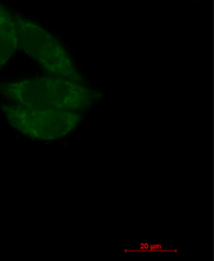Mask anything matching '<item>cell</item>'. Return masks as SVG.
Wrapping results in <instances>:
<instances>
[{"label": "cell", "mask_w": 214, "mask_h": 261, "mask_svg": "<svg viewBox=\"0 0 214 261\" xmlns=\"http://www.w3.org/2000/svg\"><path fill=\"white\" fill-rule=\"evenodd\" d=\"M8 123L20 134L38 141H54L66 137L81 124V112L41 110L13 103H0Z\"/></svg>", "instance_id": "obj_3"}, {"label": "cell", "mask_w": 214, "mask_h": 261, "mask_svg": "<svg viewBox=\"0 0 214 261\" xmlns=\"http://www.w3.org/2000/svg\"><path fill=\"white\" fill-rule=\"evenodd\" d=\"M0 94L13 105L73 112L86 110L101 98L82 82L50 74L0 83Z\"/></svg>", "instance_id": "obj_1"}, {"label": "cell", "mask_w": 214, "mask_h": 261, "mask_svg": "<svg viewBox=\"0 0 214 261\" xmlns=\"http://www.w3.org/2000/svg\"><path fill=\"white\" fill-rule=\"evenodd\" d=\"M19 50L34 59L48 74L84 81L60 40L35 21L15 15Z\"/></svg>", "instance_id": "obj_2"}, {"label": "cell", "mask_w": 214, "mask_h": 261, "mask_svg": "<svg viewBox=\"0 0 214 261\" xmlns=\"http://www.w3.org/2000/svg\"><path fill=\"white\" fill-rule=\"evenodd\" d=\"M19 50L15 15L0 3V71Z\"/></svg>", "instance_id": "obj_4"}]
</instances>
